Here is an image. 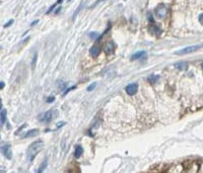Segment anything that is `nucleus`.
Segmentation results:
<instances>
[{"label":"nucleus","mask_w":203,"mask_h":173,"mask_svg":"<svg viewBox=\"0 0 203 173\" xmlns=\"http://www.w3.org/2000/svg\"><path fill=\"white\" fill-rule=\"evenodd\" d=\"M0 48H1V47H0Z\"/></svg>","instance_id":"473e14b6"},{"label":"nucleus","mask_w":203,"mask_h":173,"mask_svg":"<svg viewBox=\"0 0 203 173\" xmlns=\"http://www.w3.org/2000/svg\"><path fill=\"white\" fill-rule=\"evenodd\" d=\"M64 125H65V122H61V123H58L57 128H60V127H62V126H64Z\"/></svg>","instance_id":"cd10ccee"},{"label":"nucleus","mask_w":203,"mask_h":173,"mask_svg":"<svg viewBox=\"0 0 203 173\" xmlns=\"http://www.w3.org/2000/svg\"><path fill=\"white\" fill-rule=\"evenodd\" d=\"M37 59H38V54L37 53H35L33 56V60H32V69H35V67H36V63H37Z\"/></svg>","instance_id":"f3484780"},{"label":"nucleus","mask_w":203,"mask_h":173,"mask_svg":"<svg viewBox=\"0 0 203 173\" xmlns=\"http://www.w3.org/2000/svg\"><path fill=\"white\" fill-rule=\"evenodd\" d=\"M101 51H102V50H101V48H100L98 46H97V45L92 46V48H91V50H89V54H91L92 57L96 58L101 54Z\"/></svg>","instance_id":"6e6552de"},{"label":"nucleus","mask_w":203,"mask_h":173,"mask_svg":"<svg viewBox=\"0 0 203 173\" xmlns=\"http://www.w3.org/2000/svg\"><path fill=\"white\" fill-rule=\"evenodd\" d=\"M89 38H93L95 41H97V39L100 38V34H98V32H91V33H89Z\"/></svg>","instance_id":"6ab92c4d"},{"label":"nucleus","mask_w":203,"mask_h":173,"mask_svg":"<svg viewBox=\"0 0 203 173\" xmlns=\"http://www.w3.org/2000/svg\"><path fill=\"white\" fill-rule=\"evenodd\" d=\"M54 100H55V97H54V96H50V97H49V98L47 99V102H48V103H51V102H53Z\"/></svg>","instance_id":"b1692460"},{"label":"nucleus","mask_w":203,"mask_h":173,"mask_svg":"<svg viewBox=\"0 0 203 173\" xmlns=\"http://www.w3.org/2000/svg\"><path fill=\"white\" fill-rule=\"evenodd\" d=\"M43 148H44V142L41 141V140L32 143L31 146L27 149V152H26L27 160L30 161V162H33L34 159L36 158V156L42 151Z\"/></svg>","instance_id":"f257e3e1"},{"label":"nucleus","mask_w":203,"mask_h":173,"mask_svg":"<svg viewBox=\"0 0 203 173\" xmlns=\"http://www.w3.org/2000/svg\"><path fill=\"white\" fill-rule=\"evenodd\" d=\"M62 1H63V0H58V1H57V4H59V3H61Z\"/></svg>","instance_id":"7c9ffc66"},{"label":"nucleus","mask_w":203,"mask_h":173,"mask_svg":"<svg viewBox=\"0 0 203 173\" xmlns=\"http://www.w3.org/2000/svg\"><path fill=\"white\" fill-rule=\"evenodd\" d=\"M96 86H97V83L95 82V83H92V84H91V85H89V86H88V87H87L86 89H87V91H92V90L96 88Z\"/></svg>","instance_id":"412c9836"},{"label":"nucleus","mask_w":203,"mask_h":173,"mask_svg":"<svg viewBox=\"0 0 203 173\" xmlns=\"http://www.w3.org/2000/svg\"><path fill=\"white\" fill-rule=\"evenodd\" d=\"M82 153H83V148L78 145L77 147L75 148V152H74V156H75V158H79V157L81 156V154Z\"/></svg>","instance_id":"4468645a"},{"label":"nucleus","mask_w":203,"mask_h":173,"mask_svg":"<svg viewBox=\"0 0 203 173\" xmlns=\"http://www.w3.org/2000/svg\"><path fill=\"white\" fill-rule=\"evenodd\" d=\"M40 134V131L37 128H33V130H30L26 132V134L23 136L25 138H32V137H36Z\"/></svg>","instance_id":"1a4fd4ad"},{"label":"nucleus","mask_w":203,"mask_h":173,"mask_svg":"<svg viewBox=\"0 0 203 173\" xmlns=\"http://www.w3.org/2000/svg\"><path fill=\"white\" fill-rule=\"evenodd\" d=\"M0 152L4 155V157L10 160L12 158V151H11V146L8 143H2L0 145Z\"/></svg>","instance_id":"7ed1b4c3"},{"label":"nucleus","mask_w":203,"mask_h":173,"mask_svg":"<svg viewBox=\"0 0 203 173\" xmlns=\"http://www.w3.org/2000/svg\"><path fill=\"white\" fill-rule=\"evenodd\" d=\"M2 108V102H1V99H0V110Z\"/></svg>","instance_id":"c756f323"},{"label":"nucleus","mask_w":203,"mask_h":173,"mask_svg":"<svg viewBox=\"0 0 203 173\" xmlns=\"http://www.w3.org/2000/svg\"><path fill=\"white\" fill-rule=\"evenodd\" d=\"M4 86H5V83L3 81H0V89H3Z\"/></svg>","instance_id":"a878e982"},{"label":"nucleus","mask_w":203,"mask_h":173,"mask_svg":"<svg viewBox=\"0 0 203 173\" xmlns=\"http://www.w3.org/2000/svg\"><path fill=\"white\" fill-rule=\"evenodd\" d=\"M13 21H14L13 19H9V20H8V21L6 22V23L4 24V27H8V26H10L13 23Z\"/></svg>","instance_id":"4be33fe9"},{"label":"nucleus","mask_w":203,"mask_h":173,"mask_svg":"<svg viewBox=\"0 0 203 173\" xmlns=\"http://www.w3.org/2000/svg\"><path fill=\"white\" fill-rule=\"evenodd\" d=\"M6 116H7V110L6 109H3V110H1V112H0V122L1 123H5L6 122Z\"/></svg>","instance_id":"f8f14e48"},{"label":"nucleus","mask_w":203,"mask_h":173,"mask_svg":"<svg viewBox=\"0 0 203 173\" xmlns=\"http://www.w3.org/2000/svg\"><path fill=\"white\" fill-rule=\"evenodd\" d=\"M158 80H159V76H158V75H155V74H151L150 76L148 77V81H149L151 84L157 83Z\"/></svg>","instance_id":"dca6fc26"},{"label":"nucleus","mask_w":203,"mask_h":173,"mask_svg":"<svg viewBox=\"0 0 203 173\" xmlns=\"http://www.w3.org/2000/svg\"><path fill=\"white\" fill-rule=\"evenodd\" d=\"M115 50V45H114V43L110 41V42H108L105 46H104V51L106 52V54H113V52Z\"/></svg>","instance_id":"0eeeda50"},{"label":"nucleus","mask_w":203,"mask_h":173,"mask_svg":"<svg viewBox=\"0 0 203 173\" xmlns=\"http://www.w3.org/2000/svg\"><path fill=\"white\" fill-rule=\"evenodd\" d=\"M74 88H76V86H72V87H69V88H67V90H66L65 92H64V95H66V94H67V93L69 92V91H71V90H73V89H74Z\"/></svg>","instance_id":"5701e85b"},{"label":"nucleus","mask_w":203,"mask_h":173,"mask_svg":"<svg viewBox=\"0 0 203 173\" xmlns=\"http://www.w3.org/2000/svg\"><path fill=\"white\" fill-rule=\"evenodd\" d=\"M167 12H168V7L164 3H159L155 8V14L157 18L164 19L167 16Z\"/></svg>","instance_id":"20e7f679"},{"label":"nucleus","mask_w":203,"mask_h":173,"mask_svg":"<svg viewBox=\"0 0 203 173\" xmlns=\"http://www.w3.org/2000/svg\"><path fill=\"white\" fill-rule=\"evenodd\" d=\"M149 32H150L151 33H157V34H159V32H160V28H159L158 26H155V24H151V26H149Z\"/></svg>","instance_id":"2eb2a0df"},{"label":"nucleus","mask_w":203,"mask_h":173,"mask_svg":"<svg viewBox=\"0 0 203 173\" xmlns=\"http://www.w3.org/2000/svg\"><path fill=\"white\" fill-rule=\"evenodd\" d=\"M65 87H66V83H64L63 81H59V82H58V88H59L60 90L65 89Z\"/></svg>","instance_id":"aec40b11"},{"label":"nucleus","mask_w":203,"mask_h":173,"mask_svg":"<svg viewBox=\"0 0 203 173\" xmlns=\"http://www.w3.org/2000/svg\"><path fill=\"white\" fill-rule=\"evenodd\" d=\"M201 66H202V69H203V62H202V65H201Z\"/></svg>","instance_id":"2f4dec72"},{"label":"nucleus","mask_w":203,"mask_h":173,"mask_svg":"<svg viewBox=\"0 0 203 173\" xmlns=\"http://www.w3.org/2000/svg\"><path fill=\"white\" fill-rule=\"evenodd\" d=\"M61 8H62V6H59V7H58V9H57V10L55 11V14H58V13H59V11L61 10Z\"/></svg>","instance_id":"bb28decb"},{"label":"nucleus","mask_w":203,"mask_h":173,"mask_svg":"<svg viewBox=\"0 0 203 173\" xmlns=\"http://www.w3.org/2000/svg\"><path fill=\"white\" fill-rule=\"evenodd\" d=\"M199 22H200V23L203 26V13L199 15Z\"/></svg>","instance_id":"393cba45"},{"label":"nucleus","mask_w":203,"mask_h":173,"mask_svg":"<svg viewBox=\"0 0 203 173\" xmlns=\"http://www.w3.org/2000/svg\"><path fill=\"white\" fill-rule=\"evenodd\" d=\"M137 89H138V85L136 83H131L129 84V85H127L126 86V92H127V94L128 95H134V94H136V92H137Z\"/></svg>","instance_id":"423d86ee"},{"label":"nucleus","mask_w":203,"mask_h":173,"mask_svg":"<svg viewBox=\"0 0 203 173\" xmlns=\"http://www.w3.org/2000/svg\"><path fill=\"white\" fill-rule=\"evenodd\" d=\"M146 55V52L145 51H139L137 53H135L134 55H132L131 60H138V59H141L142 57H144Z\"/></svg>","instance_id":"9b49d317"},{"label":"nucleus","mask_w":203,"mask_h":173,"mask_svg":"<svg viewBox=\"0 0 203 173\" xmlns=\"http://www.w3.org/2000/svg\"><path fill=\"white\" fill-rule=\"evenodd\" d=\"M84 2H86V0H82L81 1V3H80V5L78 6V8L74 11V13H73V16H72V19H75V17L77 16V14H78L79 12H80V10L82 9V7H83V5H84Z\"/></svg>","instance_id":"ddd939ff"},{"label":"nucleus","mask_w":203,"mask_h":173,"mask_svg":"<svg viewBox=\"0 0 203 173\" xmlns=\"http://www.w3.org/2000/svg\"><path fill=\"white\" fill-rule=\"evenodd\" d=\"M188 66H189V65H188V63H186V62H180V63L175 64V67L180 71H186L188 69Z\"/></svg>","instance_id":"9d476101"},{"label":"nucleus","mask_w":203,"mask_h":173,"mask_svg":"<svg viewBox=\"0 0 203 173\" xmlns=\"http://www.w3.org/2000/svg\"><path fill=\"white\" fill-rule=\"evenodd\" d=\"M56 115H57V110L50 109L38 115V120L41 122H50Z\"/></svg>","instance_id":"f03ea898"},{"label":"nucleus","mask_w":203,"mask_h":173,"mask_svg":"<svg viewBox=\"0 0 203 173\" xmlns=\"http://www.w3.org/2000/svg\"><path fill=\"white\" fill-rule=\"evenodd\" d=\"M46 167H47V159H46V160L43 161V163L41 164V166H40L39 170H38V172H39V173L43 172V171H44V169H45Z\"/></svg>","instance_id":"a211bd4d"},{"label":"nucleus","mask_w":203,"mask_h":173,"mask_svg":"<svg viewBox=\"0 0 203 173\" xmlns=\"http://www.w3.org/2000/svg\"><path fill=\"white\" fill-rule=\"evenodd\" d=\"M38 22H39V20L37 19V20H35V21H33V22H32V26H35V24H36V23H38Z\"/></svg>","instance_id":"c85d7f7f"},{"label":"nucleus","mask_w":203,"mask_h":173,"mask_svg":"<svg viewBox=\"0 0 203 173\" xmlns=\"http://www.w3.org/2000/svg\"><path fill=\"white\" fill-rule=\"evenodd\" d=\"M200 48H201L200 46H190V47H186L184 49H181L179 51H176L175 54L176 55H187V54H191V53L198 51Z\"/></svg>","instance_id":"39448f33"}]
</instances>
